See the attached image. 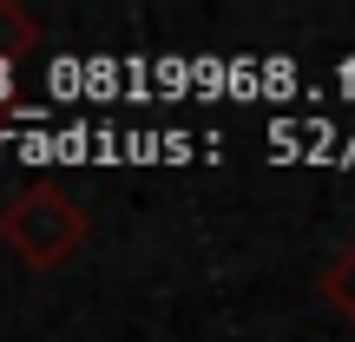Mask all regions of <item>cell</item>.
<instances>
[{"mask_svg": "<svg viewBox=\"0 0 355 342\" xmlns=\"http://www.w3.org/2000/svg\"><path fill=\"white\" fill-rule=\"evenodd\" d=\"M86 230H92L86 211H79L60 185H33V191H20V198L0 211V243H7L26 270H60L66 257H79Z\"/></svg>", "mask_w": 355, "mask_h": 342, "instance_id": "cell-1", "label": "cell"}, {"mask_svg": "<svg viewBox=\"0 0 355 342\" xmlns=\"http://www.w3.org/2000/svg\"><path fill=\"white\" fill-rule=\"evenodd\" d=\"M26 53H40V20L20 0H0V66L26 60Z\"/></svg>", "mask_w": 355, "mask_h": 342, "instance_id": "cell-2", "label": "cell"}, {"mask_svg": "<svg viewBox=\"0 0 355 342\" xmlns=\"http://www.w3.org/2000/svg\"><path fill=\"white\" fill-rule=\"evenodd\" d=\"M322 303L355 323V243H343V250L322 264Z\"/></svg>", "mask_w": 355, "mask_h": 342, "instance_id": "cell-3", "label": "cell"}]
</instances>
